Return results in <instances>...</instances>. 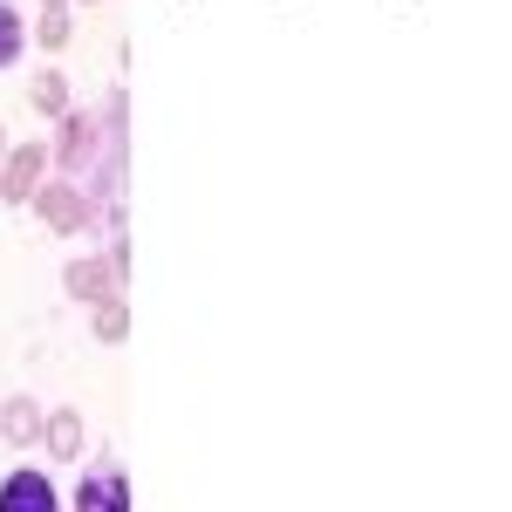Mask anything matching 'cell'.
Segmentation results:
<instances>
[{
  "mask_svg": "<svg viewBox=\"0 0 512 512\" xmlns=\"http://www.w3.org/2000/svg\"><path fill=\"white\" fill-rule=\"evenodd\" d=\"M0 158H7V130H0Z\"/></svg>",
  "mask_w": 512,
  "mask_h": 512,
  "instance_id": "cell-13",
  "label": "cell"
},
{
  "mask_svg": "<svg viewBox=\"0 0 512 512\" xmlns=\"http://www.w3.org/2000/svg\"><path fill=\"white\" fill-rule=\"evenodd\" d=\"M89 335H96V342H123V335H130V301H123V294L89 301Z\"/></svg>",
  "mask_w": 512,
  "mask_h": 512,
  "instance_id": "cell-9",
  "label": "cell"
},
{
  "mask_svg": "<svg viewBox=\"0 0 512 512\" xmlns=\"http://www.w3.org/2000/svg\"><path fill=\"white\" fill-rule=\"evenodd\" d=\"M35 7H69V0H35Z\"/></svg>",
  "mask_w": 512,
  "mask_h": 512,
  "instance_id": "cell-12",
  "label": "cell"
},
{
  "mask_svg": "<svg viewBox=\"0 0 512 512\" xmlns=\"http://www.w3.org/2000/svg\"><path fill=\"white\" fill-rule=\"evenodd\" d=\"M69 35H76V14H69V7H41L35 28H28L35 48H69Z\"/></svg>",
  "mask_w": 512,
  "mask_h": 512,
  "instance_id": "cell-11",
  "label": "cell"
},
{
  "mask_svg": "<svg viewBox=\"0 0 512 512\" xmlns=\"http://www.w3.org/2000/svg\"><path fill=\"white\" fill-rule=\"evenodd\" d=\"M0 437H7L14 451H28L41 437V403L35 396H7V403H0Z\"/></svg>",
  "mask_w": 512,
  "mask_h": 512,
  "instance_id": "cell-7",
  "label": "cell"
},
{
  "mask_svg": "<svg viewBox=\"0 0 512 512\" xmlns=\"http://www.w3.org/2000/svg\"><path fill=\"white\" fill-rule=\"evenodd\" d=\"M14 7H21V0H14Z\"/></svg>",
  "mask_w": 512,
  "mask_h": 512,
  "instance_id": "cell-15",
  "label": "cell"
},
{
  "mask_svg": "<svg viewBox=\"0 0 512 512\" xmlns=\"http://www.w3.org/2000/svg\"><path fill=\"white\" fill-rule=\"evenodd\" d=\"M28 55V14L14 0H0V69H14Z\"/></svg>",
  "mask_w": 512,
  "mask_h": 512,
  "instance_id": "cell-10",
  "label": "cell"
},
{
  "mask_svg": "<svg viewBox=\"0 0 512 512\" xmlns=\"http://www.w3.org/2000/svg\"><path fill=\"white\" fill-rule=\"evenodd\" d=\"M28 212H35L48 233H62V239L96 233V205H89V192H82L76 178H41V192L28 198Z\"/></svg>",
  "mask_w": 512,
  "mask_h": 512,
  "instance_id": "cell-2",
  "label": "cell"
},
{
  "mask_svg": "<svg viewBox=\"0 0 512 512\" xmlns=\"http://www.w3.org/2000/svg\"><path fill=\"white\" fill-rule=\"evenodd\" d=\"M41 451L55 458V465H76L82 444H89V417H82L76 403H55V410H41Z\"/></svg>",
  "mask_w": 512,
  "mask_h": 512,
  "instance_id": "cell-6",
  "label": "cell"
},
{
  "mask_svg": "<svg viewBox=\"0 0 512 512\" xmlns=\"http://www.w3.org/2000/svg\"><path fill=\"white\" fill-rule=\"evenodd\" d=\"M76 512H130V472L117 458H89V472L76 478Z\"/></svg>",
  "mask_w": 512,
  "mask_h": 512,
  "instance_id": "cell-3",
  "label": "cell"
},
{
  "mask_svg": "<svg viewBox=\"0 0 512 512\" xmlns=\"http://www.w3.org/2000/svg\"><path fill=\"white\" fill-rule=\"evenodd\" d=\"M41 178H55L48 144H7V158H0V198L7 205H28L41 192Z\"/></svg>",
  "mask_w": 512,
  "mask_h": 512,
  "instance_id": "cell-4",
  "label": "cell"
},
{
  "mask_svg": "<svg viewBox=\"0 0 512 512\" xmlns=\"http://www.w3.org/2000/svg\"><path fill=\"white\" fill-rule=\"evenodd\" d=\"M123 130H130V103L110 96L103 110H69V117H55V137H48V164H55V178H89V164L103 158V151H130L123 144Z\"/></svg>",
  "mask_w": 512,
  "mask_h": 512,
  "instance_id": "cell-1",
  "label": "cell"
},
{
  "mask_svg": "<svg viewBox=\"0 0 512 512\" xmlns=\"http://www.w3.org/2000/svg\"><path fill=\"white\" fill-rule=\"evenodd\" d=\"M82 7H103V0H82Z\"/></svg>",
  "mask_w": 512,
  "mask_h": 512,
  "instance_id": "cell-14",
  "label": "cell"
},
{
  "mask_svg": "<svg viewBox=\"0 0 512 512\" xmlns=\"http://www.w3.org/2000/svg\"><path fill=\"white\" fill-rule=\"evenodd\" d=\"M0 512H62V492L48 472L14 465V472H0Z\"/></svg>",
  "mask_w": 512,
  "mask_h": 512,
  "instance_id": "cell-5",
  "label": "cell"
},
{
  "mask_svg": "<svg viewBox=\"0 0 512 512\" xmlns=\"http://www.w3.org/2000/svg\"><path fill=\"white\" fill-rule=\"evenodd\" d=\"M28 103H35V117H69V110H76V96H69V76H62V69H41L35 89H28Z\"/></svg>",
  "mask_w": 512,
  "mask_h": 512,
  "instance_id": "cell-8",
  "label": "cell"
}]
</instances>
